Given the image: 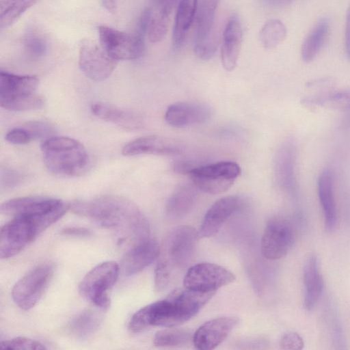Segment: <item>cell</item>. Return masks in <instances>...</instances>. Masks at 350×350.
I'll return each mask as SVG.
<instances>
[{"mask_svg": "<svg viewBox=\"0 0 350 350\" xmlns=\"http://www.w3.org/2000/svg\"><path fill=\"white\" fill-rule=\"evenodd\" d=\"M39 84L33 75H19L1 70L0 105L10 111H25L44 107V98L36 93Z\"/></svg>", "mask_w": 350, "mask_h": 350, "instance_id": "obj_5", "label": "cell"}, {"mask_svg": "<svg viewBox=\"0 0 350 350\" xmlns=\"http://www.w3.org/2000/svg\"><path fill=\"white\" fill-rule=\"evenodd\" d=\"M70 209L69 203L46 196H26L9 200L1 204L3 215L25 217L31 220L39 234L58 221Z\"/></svg>", "mask_w": 350, "mask_h": 350, "instance_id": "obj_4", "label": "cell"}, {"mask_svg": "<svg viewBox=\"0 0 350 350\" xmlns=\"http://www.w3.org/2000/svg\"><path fill=\"white\" fill-rule=\"evenodd\" d=\"M295 150L293 142L284 143L278 150L275 161L278 180L283 187L291 191L296 188Z\"/></svg>", "mask_w": 350, "mask_h": 350, "instance_id": "obj_26", "label": "cell"}, {"mask_svg": "<svg viewBox=\"0 0 350 350\" xmlns=\"http://www.w3.org/2000/svg\"><path fill=\"white\" fill-rule=\"evenodd\" d=\"M54 273L51 262L39 264L25 273L13 286L12 297L24 310L33 308L47 288Z\"/></svg>", "mask_w": 350, "mask_h": 350, "instance_id": "obj_8", "label": "cell"}, {"mask_svg": "<svg viewBox=\"0 0 350 350\" xmlns=\"http://www.w3.org/2000/svg\"><path fill=\"white\" fill-rule=\"evenodd\" d=\"M170 15L165 14L157 9L153 10L152 16L147 31L150 41L152 43L160 42L165 36Z\"/></svg>", "mask_w": 350, "mask_h": 350, "instance_id": "obj_34", "label": "cell"}, {"mask_svg": "<svg viewBox=\"0 0 350 350\" xmlns=\"http://www.w3.org/2000/svg\"><path fill=\"white\" fill-rule=\"evenodd\" d=\"M234 280L235 275L227 269L215 263L201 262L187 270L183 284L185 288L193 291L215 292Z\"/></svg>", "mask_w": 350, "mask_h": 350, "instance_id": "obj_13", "label": "cell"}, {"mask_svg": "<svg viewBox=\"0 0 350 350\" xmlns=\"http://www.w3.org/2000/svg\"><path fill=\"white\" fill-rule=\"evenodd\" d=\"M295 241V232L289 221L275 217L269 219L260 242L262 255L269 260L284 257Z\"/></svg>", "mask_w": 350, "mask_h": 350, "instance_id": "obj_12", "label": "cell"}, {"mask_svg": "<svg viewBox=\"0 0 350 350\" xmlns=\"http://www.w3.org/2000/svg\"><path fill=\"white\" fill-rule=\"evenodd\" d=\"M282 349L300 350L304 347L302 337L295 332H288L282 335L280 340Z\"/></svg>", "mask_w": 350, "mask_h": 350, "instance_id": "obj_40", "label": "cell"}, {"mask_svg": "<svg viewBox=\"0 0 350 350\" xmlns=\"http://www.w3.org/2000/svg\"><path fill=\"white\" fill-rule=\"evenodd\" d=\"M198 0H180L175 17L172 43L175 49H180L196 17Z\"/></svg>", "mask_w": 350, "mask_h": 350, "instance_id": "obj_27", "label": "cell"}, {"mask_svg": "<svg viewBox=\"0 0 350 350\" xmlns=\"http://www.w3.org/2000/svg\"><path fill=\"white\" fill-rule=\"evenodd\" d=\"M125 156L140 154L175 155L181 153V149L174 141L158 135H146L126 143L122 149Z\"/></svg>", "mask_w": 350, "mask_h": 350, "instance_id": "obj_20", "label": "cell"}, {"mask_svg": "<svg viewBox=\"0 0 350 350\" xmlns=\"http://www.w3.org/2000/svg\"><path fill=\"white\" fill-rule=\"evenodd\" d=\"M172 270L163 262L157 260L154 269V284L157 292H162L167 288Z\"/></svg>", "mask_w": 350, "mask_h": 350, "instance_id": "obj_37", "label": "cell"}, {"mask_svg": "<svg viewBox=\"0 0 350 350\" xmlns=\"http://www.w3.org/2000/svg\"><path fill=\"white\" fill-rule=\"evenodd\" d=\"M287 29L279 19L267 20L259 31V40L262 46L267 49L277 47L285 39Z\"/></svg>", "mask_w": 350, "mask_h": 350, "instance_id": "obj_31", "label": "cell"}, {"mask_svg": "<svg viewBox=\"0 0 350 350\" xmlns=\"http://www.w3.org/2000/svg\"><path fill=\"white\" fill-rule=\"evenodd\" d=\"M199 238L191 226H180L172 228L165 237L158 260L174 268L186 266L191 260Z\"/></svg>", "mask_w": 350, "mask_h": 350, "instance_id": "obj_6", "label": "cell"}, {"mask_svg": "<svg viewBox=\"0 0 350 350\" xmlns=\"http://www.w3.org/2000/svg\"><path fill=\"white\" fill-rule=\"evenodd\" d=\"M5 138L7 142L15 145L26 144L33 140L31 134L25 126L10 130Z\"/></svg>", "mask_w": 350, "mask_h": 350, "instance_id": "obj_39", "label": "cell"}, {"mask_svg": "<svg viewBox=\"0 0 350 350\" xmlns=\"http://www.w3.org/2000/svg\"><path fill=\"white\" fill-rule=\"evenodd\" d=\"M211 114V108L204 103L180 102L168 107L165 119L172 126L182 128L206 122Z\"/></svg>", "mask_w": 350, "mask_h": 350, "instance_id": "obj_18", "label": "cell"}, {"mask_svg": "<svg viewBox=\"0 0 350 350\" xmlns=\"http://www.w3.org/2000/svg\"><path fill=\"white\" fill-rule=\"evenodd\" d=\"M193 167L191 164L185 161L176 162L174 165V170L176 172L186 175H189L190 171Z\"/></svg>", "mask_w": 350, "mask_h": 350, "instance_id": "obj_46", "label": "cell"}, {"mask_svg": "<svg viewBox=\"0 0 350 350\" xmlns=\"http://www.w3.org/2000/svg\"><path fill=\"white\" fill-rule=\"evenodd\" d=\"M41 150L47 169L57 175L79 176L90 165V157L84 146L69 137H49L42 144Z\"/></svg>", "mask_w": 350, "mask_h": 350, "instance_id": "obj_3", "label": "cell"}, {"mask_svg": "<svg viewBox=\"0 0 350 350\" xmlns=\"http://www.w3.org/2000/svg\"><path fill=\"white\" fill-rule=\"evenodd\" d=\"M349 124H350V117H349Z\"/></svg>", "mask_w": 350, "mask_h": 350, "instance_id": "obj_48", "label": "cell"}, {"mask_svg": "<svg viewBox=\"0 0 350 350\" xmlns=\"http://www.w3.org/2000/svg\"><path fill=\"white\" fill-rule=\"evenodd\" d=\"M193 338L190 330L176 327H166L157 332L153 338L154 346L177 347L187 344Z\"/></svg>", "mask_w": 350, "mask_h": 350, "instance_id": "obj_33", "label": "cell"}, {"mask_svg": "<svg viewBox=\"0 0 350 350\" xmlns=\"http://www.w3.org/2000/svg\"><path fill=\"white\" fill-rule=\"evenodd\" d=\"M61 234L66 236L88 237L92 235V232L85 228L70 226L63 228Z\"/></svg>", "mask_w": 350, "mask_h": 350, "instance_id": "obj_42", "label": "cell"}, {"mask_svg": "<svg viewBox=\"0 0 350 350\" xmlns=\"http://www.w3.org/2000/svg\"><path fill=\"white\" fill-rule=\"evenodd\" d=\"M100 46L116 61L135 59L145 52L144 36L122 32L102 25L98 27Z\"/></svg>", "mask_w": 350, "mask_h": 350, "instance_id": "obj_11", "label": "cell"}, {"mask_svg": "<svg viewBox=\"0 0 350 350\" xmlns=\"http://www.w3.org/2000/svg\"><path fill=\"white\" fill-rule=\"evenodd\" d=\"M194 184L178 186L170 196L165 205V213L170 220H178L187 215L193 206L197 197Z\"/></svg>", "mask_w": 350, "mask_h": 350, "instance_id": "obj_25", "label": "cell"}, {"mask_svg": "<svg viewBox=\"0 0 350 350\" xmlns=\"http://www.w3.org/2000/svg\"><path fill=\"white\" fill-rule=\"evenodd\" d=\"M38 0H0V27H8L33 6Z\"/></svg>", "mask_w": 350, "mask_h": 350, "instance_id": "obj_32", "label": "cell"}, {"mask_svg": "<svg viewBox=\"0 0 350 350\" xmlns=\"http://www.w3.org/2000/svg\"><path fill=\"white\" fill-rule=\"evenodd\" d=\"M345 46L346 55L348 57V58L350 59V5L348 8L346 14Z\"/></svg>", "mask_w": 350, "mask_h": 350, "instance_id": "obj_43", "label": "cell"}, {"mask_svg": "<svg viewBox=\"0 0 350 350\" xmlns=\"http://www.w3.org/2000/svg\"><path fill=\"white\" fill-rule=\"evenodd\" d=\"M38 236L31 220L14 217L1 228L0 257L8 259L21 252Z\"/></svg>", "mask_w": 350, "mask_h": 350, "instance_id": "obj_14", "label": "cell"}, {"mask_svg": "<svg viewBox=\"0 0 350 350\" xmlns=\"http://www.w3.org/2000/svg\"><path fill=\"white\" fill-rule=\"evenodd\" d=\"M75 213L91 219L103 227L113 230L133 245L150 238L149 222L138 206L116 195H104L69 203Z\"/></svg>", "mask_w": 350, "mask_h": 350, "instance_id": "obj_1", "label": "cell"}, {"mask_svg": "<svg viewBox=\"0 0 350 350\" xmlns=\"http://www.w3.org/2000/svg\"><path fill=\"white\" fill-rule=\"evenodd\" d=\"M334 178L330 169H324L317 180V192L324 216L325 228L333 231L337 224V208L334 191Z\"/></svg>", "mask_w": 350, "mask_h": 350, "instance_id": "obj_23", "label": "cell"}, {"mask_svg": "<svg viewBox=\"0 0 350 350\" xmlns=\"http://www.w3.org/2000/svg\"><path fill=\"white\" fill-rule=\"evenodd\" d=\"M101 5L109 12H114L116 8V0H101Z\"/></svg>", "mask_w": 350, "mask_h": 350, "instance_id": "obj_47", "label": "cell"}, {"mask_svg": "<svg viewBox=\"0 0 350 350\" xmlns=\"http://www.w3.org/2000/svg\"><path fill=\"white\" fill-rule=\"evenodd\" d=\"M219 0H200L196 15L194 52L203 60L211 59L217 47L214 25Z\"/></svg>", "mask_w": 350, "mask_h": 350, "instance_id": "obj_10", "label": "cell"}, {"mask_svg": "<svg viewBox=\"0 0 350 350\" xmlns=\"http://www.w3.org/2000/svg\"><path fill=\"white\" fill-rule=\"evenodd\" d=\"M239 165L232 161H219L193 167L189 175L195 186L208 194L226 191L241 174Z\"/></svg>", "mask_w": 350, "mask_h": 350, "instance_id": "obj_9", "label": "cell"}, {"mask_svg": "<svg viewBox=\"0 0 350 350\" xmlns=\"http://www.w3.org/2000/svg\"><path fill=\"white\" fill-rule=\"evenodd\" d=\"M0 347L3 349L42 350L46 347L40 342L25 337H16L10 340H1Z\"/></svg>", "mask_w": 350, "mask_h": 350, "instance_id": "obj_36", "label": "cell"}, {"mask_svg": "<svg viewBox=\"0 0 350 350\" xmlns=\"http://www.w3.org/2000/svg\"><path fill=\"white\" fill-rule=\"evenodd\" d=\"M24 48L31 57H40L47 51V43L41 33L36 30H30L25 36Z\"/></svg>", "mask_w": 350, "mask_h": 350, "instance_id": "obj_35", "label": "cell"}, {"mask_svg": "<svg viewBox=\"0 0 350 350\" xmlns=\"http://www.w3.org/2000/svg\"><path fill=\"white\" fill-rule=\"evenodd\" d=\"M176 1L177 0H156L157 9L170 15Z\"/></svg>", "mask_w": 350, "mask_h": 350, "instance_id": "obj_44", "label": "cell"}, {"mask_svg": "<svg viewBox=\"0 0 350 350\" xmlns=\"http://www.w3.org/2000/svg\"><path fill=\"white\" fill-rule=\"evenodd\" d=\"M304 286V307L306 310H313L323 289V278L318 257L310 254L306 259L303 272Z\"/></svg>", "mask_w": 350, "mask_h": 350, "instance_id": "obj_24", "label": "cell"}, {"mask_svg": "<svg viewBox=\"0 0 350 350\" xmlns=\"http://www.w3.org/2000/svg\"><path fill=\"white\" fill-rule=\"evenodd\" d=\"M119 265L113 261L103 262L92 269L79 286L80 294L95 306L105 310L110 306L107 291L118 280Z\"/></svg>", "mask_w": 350, "mask_h": 350, "instance_id": "obj_7", "label": "cell"}, {"mask_svg": "<svg viewBox=\"0 0 350 350\" xmlns=\"http://www.w3.org/2000/svg\"><path fill=\"white\" fill-rule=\"evenodd\" d=\"M21 177L15 172L10 170L1 171V186L4 187H12L21 182Z\"/></svg>", "mask_w": 350, "mask_h": 350, "instance_id": "obj_41", "label": "cell"}, {"mask_svg": "<svg viewBox=\"0 0 350 350\" xmlns=\"http://www.w3.org/2000/svg\"><path fill=\"white\" fill-rule=\"evenodd\" d=\"M117 62L93 41L83 40L81 42L79 65L84 75L90 79L96 81L105 80L113 72Z\"/></svg>", "mask_w": 350, "mask_h": 350, "instance_id": "obj_15", "label": "cell"}, {"mask_svg": "<svg viewBox=\"0 0 350 350\" xmlns=\"http://www.w3.org/2000/svg\"><path fill=\"white\" fill-rule=\"evenodd\" d=\"M239 322L237 317H221L209 320L194 332L193 343L198 349H213L226 339Z\"/></svg>", "mask_w": 350, "mask_h": 350, "instance_id": "obj_16", "label": "cell"}, {"mask_svg": "<svg viewBox=\"0 0 350 350\" xmlns=\"http://www.w3.org/2000/svg\"><path fill=\"white\" fill-rule=\"evenodd\" d=\"M243 199L230 196L216 201L206 213L198 232L199 238H208L217 234L224 224L241 208Z\"/></svg>", "mask_w": 350, "mask_h": 350, "instance_id": "obj_17", "label": "cell"}, {"mask_svg": "<svg viewBox=\"0 0 350 350\" xmlns=\"http://www.w3.org/2000/svg\"><path fill=\"white\" fill-rule=\"evenodd\" d=\"M294 0H261L262 3L269 8L280 9L290 5Z\"/></svg>", "mask_w": 350, "mask_h": 350, "instance_id": "obj_45", "label": "cell"}, {"mask_svg": "<svg viewBox=\"0 0 350 350\" xmlns=\"http://www.w3.org/2000/svg\"><path fill=\"white\" fill-rule=\"evenodd\" d=\"M243 39L241 22L237 15L230 17L223 33L221 59L224 68L232 70L237 63Z\"/></svg>", "mask_w": 350, "mask_h": 350, "instance_id": "obj_22", "label": "cell"}, {"mask_svg": "<svg viewBox=\"0 0 350 350\" xmlns=\"http://www.w3.org/2000/svg\"><path fill=\"white\" fill-rule=\"evenodd\" d=\"M329 31L327 18H322L317 22L301 45V55L304 62H310L315 59L326 42Z\"/></svg>", "mask_w": 350, "mask_h": 350, "instance_id": "obj_29", "label": "cell"}, {"mask_svg": "<svg viewBox=\"0 0 350 350\" xmlns=\"http://www.w3.org/2000/svg\"><path fill=\"white\" fill-rule=\"evenodd\" d=\"M301 103L308 108H325L336 110L350 109V89L330 90L304 97Z\"/></svg>", "mask_w": 350, "mask_h": 350, "instance_id": "obj_28", "label": "cell"}, {"mask_svg": "<svg viewBox=\"0 0 350 350\" xmlns=\"http://www.w3.org/2000/svg\"><path fill=\"white\" fill-rule=\"evenodd\" d=\"M91 111L100 119L126 130L137 131L144 126V118L140 113L115 105L95 103L91 106Z\"/></svg>", "mask_w": 350, "mask_h": 350, "instance_id": "obj_21", "label": "cell"}, {"mask_svg": "<svg viewBox=\"0 0 350 350\" xmlns=\"http://www.w3.org/2000/svg\"><path fill=\"white\" fill-rule=\"evenodd\" d=\"M215 293L186 288L174 290L165 299L137 310L134 322L142 330L152 326L177 327L195 317Z\"/></svg>", "mask_w": 350, "mask_h": 350, "instance_id": "obj_2", "label": "cell"}, {"mask_svg": "<svg viewBox=\"0 0 350 350\" xmlns=\"http://www.w3.org/2000/svg\"><path fill=\"white\" fill-rule=\"evenodd\" d=\"M31 134L33 139L42 137H51L54 130L53 126L47 122L42 121H33L24 126Z\"/></svg>", "mask_w": 350, "mask_h": 350, "instance_id": "obj_38", "label": "cell"}, {"mask_svg": "<svg viewBox=\"0 0 350 350\" xmlns=\"http://www.w3.org/2000/svg\"><path fill=\"white\" fill-rule=\"evenodd\" d=\"M101 322L102 317L98 312L86 310L77 314L71 320L68 329L75 337L87 339L96 332Z\"/></svg>", "mask_w": 350, "mask_h": 350, "instance_id": "obj_30", "label": "cell"}, {"mask_svg": "<svg viewBox=\"0 0 350 350\" xmlns=\"http://www.w3.org/2000/svg\"><path fill=\"white\" fill-rule=\"evenodd\" d=\"M160 245L152 238H148L133 245L122 260L123 273L131 276L139 273L158 258Z\"/></svg>", "mask_w": 350, "mask_h": 350, "instance_id": "obj_19", "label": "cell"}]
</instances>
